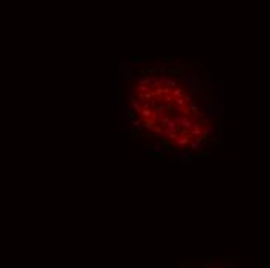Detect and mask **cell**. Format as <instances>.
Returning a JSON list of instances; mask_svg holds the SVG:
<instances>
[{
    "label": "cell",
    "mask_w": 270,
    "mask_h": 268,
    "mask_svg": "<svg viewBox=\"0 0 270 268\" xmlns=\"http://www.w3.org/2000/svg\"><path fill=\"white\" fill-rule=\"evenodd\" d=\"M141 113H143V116H146V118H149V116H151V110H143Z\"/></svg>",
    "instance_id": "obj_2"
},
{
    "label": "cell",
    "mask_w": 270,
    "mask_h": 268,
    "mask_svg": "<svg viewBox=\"0 0 270 268\" xmlns=\"http://www.w3.org/2000/svg\"><path fill=\"white\" fill-rule=\"evenodd\" d=\"M174 95H176V96L182 95V90H180V89H176V90H174Z\"/></svg>",
    "instance_id": "obj_3"
},
{
    "label": "cell",
    "mask_w": 270,
    "mask_h": 268,
    "mask_svg": "<svg viewBox=\"0 0 270 268\" xmlns=\"http://www.w3.org/2000/svg\"><path fill=\"white\" fill-rule=\"evenodd\" d=\"M137 90H138V92H146V90H147V87H146V85H138V87H137Z\"/></svg>",
    "instance_id": "obj_1"
}]
</instances>
